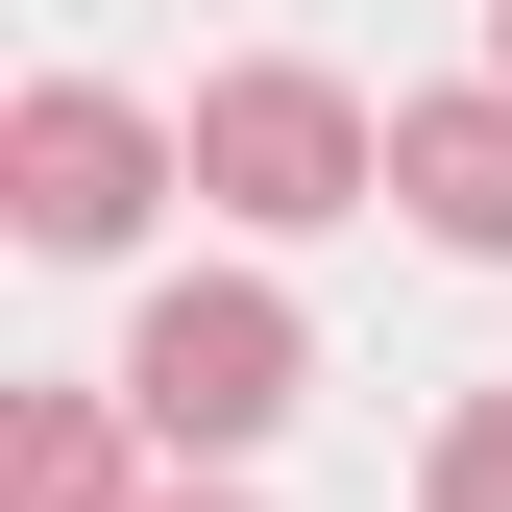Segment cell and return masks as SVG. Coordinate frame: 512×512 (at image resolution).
I'll return each instance as SVG.
<instances>
[{
    "label": "cell",
    "instance_id": "cell-1",
    "mask_svg": "<svg viewBox=\"0 0 512 512\" xmlns=\"http://www.w3.org/2000/svg\"><path fill=\"white\" fill-rule=\"evenodd\" d=\"M293 391H317V317H293L269 269H171L147 317H122V415H147L171 464H244Z\"/></svg>",
    "mask_w": 512,
    "mask_h": 512
},
{
    "label": "cell",
    "instance_id": "cell-2",
    "mask_svg": "<svg viewBox=\"0 0 512 512\" xmlns=\"http://www.w3.org/2000/svg\"><path fill=\"white\" fill-rule=\"evenodd\" d=\"M196 196H220L244 244L366 220V196H391V122H366L342 74H293V49H244V74H196Z\"/></svg>",
    "mask_w": 512,
    "mask_h": 512
},
{
    "label": "cell",
    "instance_id": "cell-3",
    "mask_svg": "<svg viewBox=\"0 0 512 512\" xmlns=\"http://www.w3.org/2000/svg\"><path fill=\"white\" fill-rule=\"evenodd\" d=\"M147 196H196V122L98 98V74H25V122H0V220H25L49 269H98V244H147Z\"/></svg>",
    "mask_w": 512,
    "mask_h": 512
},
{
    "label": "cell",
    "instance_id": "cell-4",
    "mask_svg": "<svg viewBox=\"0 0 512 512\" xmlns=\"http://www.w3.org/2000/svg\"><path fill=\"white\" fill-rule=\"evenodd\" d=\"M391 220H415V244H464V269H512V74L391 98Z\"/></svg>",
    "mask_w": 512,
    "mask_h": 512
},
{
    "label": "cell",
    "instance_id": "cell-5",
    "mask_svg": "<svg viewBox=\"0 0 512 512\" xmlns=\"http://www.w3.org/2000/svg\"><path fill=\"white\" fill-rule=\"evenodd\" d=\"M122 439H147L122 391H25V415H0V512H147V488H122Z\"/></svg>",
    "mask_w": 512,
    "mask_h": 512
},
{
    "label": "cell",
    "instance_id": "cell-6",
    "mask_svg": "<svg viewBox=\"0 0 512 512\" xmlns=\"http://www.w3.org/2000/svg\"><path fill=\"white\" fill-rule=\"evenodd\" d=\"M415 512H512V391H464V415H439V464H415Z\"/></svg>",
    "mask_w": 512,
    "mask_h": 512
},
{
    "label": "cell",
    "instance_id": "cell-7",
    "mask_svg": "<svg viewBox=\"0 0 512 512\" xmlns=\"http://www.w3.org/2000/svg\"><path fill=\"white\" fill-rule=\"evenodd\" d=\"M488 74H512V0H488Z\"/></svg>",
    "mask_w": 512,
    "mask_h": 512
},
{
    "label": "cell",
    "instance_id": "cell-8",
    "mask_svg": "<svg viewBox=\"0 0 512 512\" xmlns=\"http://www.w3.org/2000/svg\"><path fill=\"white\" fill-rule=\"evenodd\" d=\"M171 512H244V488H171Z\"/></svg>",
    "mask_w": 512,
    "mask_h": 512
}]
</instances>
